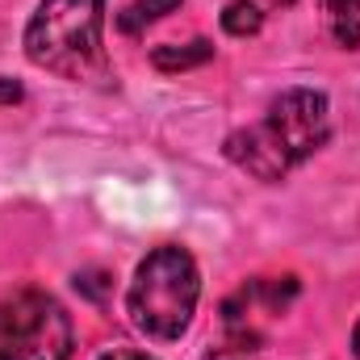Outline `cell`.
I'll return each mask as SVG.
<instances>
[{"mask_svg": "<svg viewBox=\"0 0 360 360\" xmlns=\"http://www.w3.org/2000/svg\"><path fill=\"white\" fill-rule=\"evenodd\" d=\"M331 134V105L314 89H289L269 105V113L226 139V160L248 176L276 184L297 164H306Z\"/></svg>", "mask_w": 360, "mask_h": 360, "instance_id": "1", "label": "cell"}, {"mask_svg": "<svg viewBox=\"0 0 360 360\" xmlns=\"http://www.w3.org/2000/svg\"><path fill=\"white\" fill-rule=\"evenodd\" d=\"M105 0H42L25 25V55L34 68L63 80L105 76Z\"/></svg>", "mask_w": 360, "mask_h": 360, "instance_id": "2", "label": "cell"}, {"mask_svg": "<svg viewBox=\"0 0 360 360\" xmlns=\"http://www.w3.org/2000/svg\"><path fill=\"white\" fill-rule=\"evenodd\" d=\"M197 297H201L197 260L176 243H164L147 252V260L134 269L126 314L151 340H180L197 314Z\"/></svg>", "mask_w": 360, "mask_h": 360, "instance_id": "3", "label": "cell"}, {"mask_svg": "<svg viewBox=\"0 0 360 360\" xmlns=\"http://www.w3.org/2000/svg\"><path fill=\"white\" fill-rule=\"evenodd\" d=\"M68 356H72V319L51 293L21 289L0 302V360Z\"/></svg>", "mask_w": 360, "mask_h": 360, "instance_id": "4", "label": "cell"}, {"mask_svg": "<svg viewBox=\"0 0 360 360\" xmlns=\"http://www.w3.org/2000/svg\"><path fill=\"white\" fill-rule=\"evenodd\" d=\"M327 25H331V38L344 51H356L360 46V0H327Z\"/></svg>", "mask_w": 360, "mask_h": 360, "instance_id": "5", "label": "cell"}, {"mask_svg": "<svg viewBox=\"0 0 360 360\" xmlns=\"http://www.w3.org/2000/svg\"><path fill=\"white\" fill-rule=\"evenodd\" d=\"M210 59H214V46L205 38H197L188 46H155V55H151V63L160 72H188V68H201Z\"/></svg>", "mask_w": 360, "mask_h": 360, "instance_id": "6", "label": "cell"}, {"mask_svg": "<svg viewBox=\"0 0 360 360\" xmlns=\"http://www.w3.org/2000/svg\"><path fill=\"white\" fill-rule=\"evenodd\" d=\"M180 0H134V4H126L122 13H117V30L122 34H139V30H147V25H155L160 17H168V13H176Z\"/></svg>", "mask_w": 360, "mask_h": 360, "instance_id": "7", "label": "cell"}, {"mask_svg": "<svg viewBox=\"0 0 360 360\" xmlns=\"http://www.w3.org/2000/svg\"><path fill=\"white\" fill-rule=\"evenodd\" d=\"M260 25H264V13H260V4H252V0H231V4L222 8V30H226L231 38L260 34Z\"/></svg>", "mask_w": 360, "mask_h": 360, "instance_id": "8", "label": "cell"}, {"mask_svg": "<svg viewBox=\"0 0 360 360\" xmlns=\"http://www.w3.org/2000/svg\"><path fill=\"white\" fill-rule=\"evenodd\" d=\"M201 360H260V356L248 344H231V348H218V352H210V356H201Z\"/></svg>", "mask_w": 360, "mask_h": 360, "instance_id": "9", "label": "cell"}, {"mask_svg": "<svg viewBox=\"0 0 360 360\" xmlns=\"http://www.w3.org/2000/svg\"><path fill=\"white\" fill-rule=\"evenodd\" d=\"M96 360H155V356H147V352H134V348H109V352H101Z\"/></svg>", "mask_w": 360, "mask_h": 360, "instance_id": "10", "label": "cell"}, {"mask_svg": "<svg viewBox=\"0 0 360 360\" xmlns=\"http://www.w3.org/2000/svg\"><path fill=\"white\" fill-rule=\"evenodd\" d=\"M8 101H21V84H13V80L0 76V105H8Z\"/></svg>", "mask_w": 360, "mask_h": 360, "instance_id": "11", "label": "cell"}, {"mask_svg": "<svg viewBox=\"0 0 360 360\" xmlns=\"http://www.w3.org/2000/svg\"><path fill=\"white\" fill-rule=\"evenodd\" d=\"M352 352H356V360H360V323H356V331H352Z\"/></svg>", "mask_w": 360, "mask_h": 360, "instance_id": "12", "label": "cell"}, {"mask_svg": "<svg viewBox=\"0 0 360 360\" xmlns=\"http://www.w3.org/2000/svg\"><path fill=\"white\" fill-rule=\"evenodd\" d=\"M272 4H293V0H272Z\"/></svg>", "mask_w": 360, "mask_h": 360, "instance_id": "13", "label": "cell"}]
</instances>
